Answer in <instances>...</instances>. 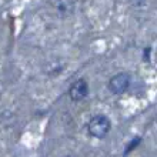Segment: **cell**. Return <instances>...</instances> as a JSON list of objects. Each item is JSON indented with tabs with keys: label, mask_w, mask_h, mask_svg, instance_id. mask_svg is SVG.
<instances>
[{
	"label": "cell",
	"mask_w": 157,
	"mask_h": 157,
	"mask_svg": "<svg viewBox=\"0 0 157 157\" xmlns=\"http://www.w3.org/2000/svg\"><path fill=\"white\" fill-rule=\"evenodd\" d=\"M50 4L60 17H67L75 12V0H50Z\"/></svg>",
	"instance_id": "cell-4"
},
{
	"label": "cell",
	"mask_w": 157,
	"mask_h": 157,
	"mask_svg": "<svg viewBox=\"0 0 157 157\" xmlns=\"http://www.w3.org/2000/svg\"><path fill=\"white\" fill-rule=\"evenodd\" d=\"M139 143H140V137H136V140H132V143H130V144L127 146V149H126V153H130L133 147H136Z\"/></svg>",
	"instance_id": "cell-6"
},
{
	"label": "cell",
	"mask_w": 157,
	"mask_h": 157,
	"mask_svg": "<svg viewBox=\"0 0 157 157\" xmlns=\"http://www.w3.org/2000/svg\"><path fill=\"white\" fill-rule=\"evenodd\" d=\"M64 157H75V156H71V154H67V156H64Z\"/></svg>",
	"instance_id": "cell-7"
},
{
	"label": "cell",
	"mask_w": 157,
	"mask_h": 157,
	"mask_svg": "<svg viewBox=\"0 0 157 157\" xmlns=\"http://www.w3.org/2000/svg\"><path fill=\"white\" fill-rule=\"evenodd\" d=\"M112 128V121L104 114H94L87 123V133L94 139H104Z\"/></svg>",
	"instance_id": "cell-1"
},
{
	"label": "cell",
	"mask_w": 157,
	"mask_h": 157,
	"mask_svg": "<svg viewBox=\"0 0 157 157\" xmlns=\"http://www.w3.org/2000/svg\"><path fill=\"white\" fill-rule=\"evenodd\" d=\"M128 2H130V4L134 6V7H141V6H144L149 0H128Z\"/></svg>",
	"instance_id": "cell-5"
},
{
	"label": "cell",
	"mask_w": 157,
	"mask_h": 157,
	"mask_svg": "<svg viewBox=\"0 0 157 157\" xmlns=\"http://www.w3.org/2000/svg\"><path fill=\"white\" fill-rule=\"evenodd\" d=\"M89 96V83L86 78H77L69 87V97L73 101H82Z\"/></svg>",
	"instance_id": "cell-3"
},
{
	"label": "cell",
	"mask_w": 157,
	"mask_h": 157,
	"mask_svg": "<svg viewBox=\"0 0 157 157\" xmlns=\"http://www.w3.org/2000/svg\"><path fill=\"white\" fill-rule=\"evenodd\" d=\"M130 83H132V77L126 71H121V73H117L114 75L107 83V89L112 91L113 94H123L128 90L130 87Z\"/></svg>",
	"instance_id": "cell-2"
}]
</instances>
